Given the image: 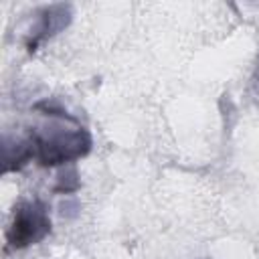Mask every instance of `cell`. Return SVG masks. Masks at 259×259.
Segmentation results:
<instances>
[{"mask_svg": "<svg viewBox=\"0 0 259 259\" xmlns=\"http://www.w3.org/2000/svg\"><path fill=\"white\" fill-rule=\"evenodd\" d=\"M67 22H69V8H65V6H51V8H47L45 16H40V22H38V26L34 30V36L30 38L28 47L32 49L38 40H42V38L51 36L53 32L61 30Z\"/></svg>", "mask_w": 259, "mask_h": 259, "instance_id": "3", "label": "cell"}, {"mask_svg": "<svg viewBox=\"0 0 259 259\" xmlns=\"http://www.w3.org/2000/svg\"><path fill=\"white\" fill-rule=\"evenodd\" d=\"M32 152L45 166L63 164L77 160L89 152L91 138L81 127H65L63 123H53L45 127V132H36L32 136Z\"/></svg>", "mask_w": 259, "mask_h": 259, "instance_id": "1", "label": "cell"}, {"mask_svg": "<svg viewBox=\"0 0 259 259\" xmlns=\"http://www.w3.org/2000/svg\"><path fill=\"white\" fill-rule=\"evenodd\" d=\"M51 231V221L42 202L34 200L18 206L12 227L8 229V243L16 249L36 243Z\"/></svg>", "mask_w": 259, "mask_h": 259, "instance_id": "2", "label": "cell"}, {"mask_svg": "<svg viewBox=\"0 0 259 259\" xmlns=\"http://www.w3.org/2000/svg\"><path fill=\"white\" fill-rule=\"evenodd\" d=\"M77 186H79L77 172L71 168L69 172H63V174L59 176V184H57V188H55V190H61V192H71V190H75Z\"/></svg>", "mask_w": 259, "mask_h": 259, "instance_id": "4", "label": "cell"}]
</instances>
